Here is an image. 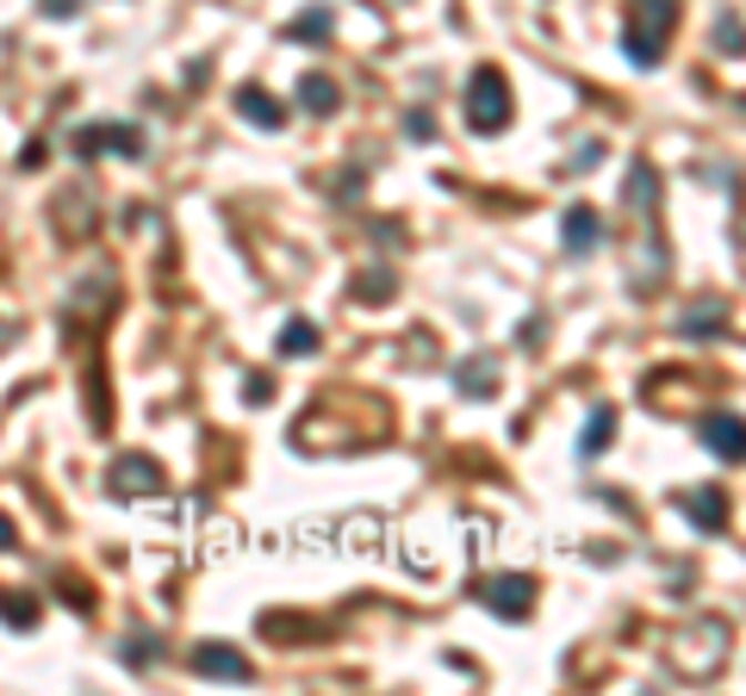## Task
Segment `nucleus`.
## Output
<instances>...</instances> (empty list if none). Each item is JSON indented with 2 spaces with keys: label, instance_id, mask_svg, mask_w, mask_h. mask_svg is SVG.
Segmentation results:
<instances>
[{
  "label": "nucleus",
  "instance_id": "obj_1",
  "mask_svg": "<svg viewBox=\"0 0 746 696\" xmlns=\"http://www.w3.org/2000/svg\"><path fill=\"white\" fill-rule=\"evenodd\" d=\"M672 19H678V0H629V25H622V57L635 69H660L672 38Z\"/></svg>",
  "mask_w": 746,
  "mask_h": 696
},
{
  "label": "nucleus",
  "instance_id": "obj_4",
  "mask_svg": "<svg viewBox=\"0 0 746 696\" xmlns=\"http://www.w3.org/2000/svg\"><path fill=\"white\" fill-rule=\"evenodd\" d=\"M479 603H486L498 622H523L529 610H535V585H529L523 572H498V579H486Z\"/></svg>",
  "mask_w": 746,
  "mask_h": 696
},
{
  "label": "nucleus",
  "instance_id": "obj_8",
  "mask_svg": "<svg viewBox=\"0 0 746 696\" xmlns=\"http://www.w3.org/2000/svg\"><path fill=\"white\" fill-rule=\"evenodd\" d=\"M678 510L691 522H697L703 535H715L722 522H728V504H722V491H709V485H691V491H678Z\"/></svg>",
  "mask_w": 746,
  "mask_h": 696
},
{
  "label": "nucleus",
  "instance_id": "obj_22",
  "mask_svg": "<svg viewBox=\"0 0 746 696\" xmlns=\"http://www.w3.org/2000/svg\"><path fill=\"white\" fill-rule=\"evenodd\" d=\"M63 603H75L81 616H94V591H88V585H75V579H63Z\"/></svg>",
  "mask_w": 746,
  "mask_h": 696
},
{
  "label": "nucleus",
  "instance_id": "obj_24",
  "mask_svg": "<svg viewBox=\"0 0 746 696\" xmlns=\"http://www.w3.org/2000/svg\"><path fill=\"white\" fill-rule=\"evenodd\" d=\"M13 541H19V535H13V516H7V510H0V554H7V547H13Z\"/></svg>",
  "mask_w": 746,
  "mask_h": 696
},
{
  "label": "nucleus",
  "instance_id": "obj_11",
  "mask_svg": "<svg viewBox=\"0 0 746 696\" xmlns=\"http://www.w3.org/2000/svg\"><path fill=\"white\" fill-rule=\"evenodd\" d=\"M454 386H461L467 398H492L498 392V361L492 355H473V361L454 367Z\"/></svg>",
  "mask_w": 746,
  "mask_h": 696
},
{
  "label": "nucleus",
  "instance_id": "obj_20",
  "mask_svg": "<svg viewBox=\"0 0 746 696\" xmlns=\"http://www.w3.org/2000/svg\"><path fill=\"white\" fill-rule=\"evenodd\" d=\"M715 50H722V57H740V13L715 19Z\"/></svg>",
  "mask_w": 746,
  "mask_h": 696
},
{
  "label": "nucleus",
  "instance_id": "obj_14",
  "mask_svg": "<svg viewBox=\"0 0 746 696\" xmlns=\"http://www.w3.org/2000/svg\"><path fill=\"white\" fill-rule=\"evenodd\" d=\"M280 355H293V361H299V355H318V324H311V317H293L280 330Z\"/></svg>",
  "mask_w": 746,
  "mask_h": 696
},
{
  "label": "nucleus",
  "instance_id": "obj_19",
  "mask_svg": "<svg viewBox=\"0 0 746 696\" xmlns=\"http://www.w3.org/2000/svg\"><path fill=\"white\" fill-rule=\"evenodd\" d=\"M286 38H293V44H299V38H330V13H324V7H305V13L286 25Z\"/></svg>",
  "mask_w": 746,
  "mask_h": 696
},
{
  "label": "nucleus",
  "instance_id": "obj_7",
  "mask_svg": "<svg viewBox=\"0 0 746 696\" xmlns=\"http://www.w3.org/2000/svg\"><path fill=\"white\" fill-rule=\"evenodd\" d=\"M697 436H703V448H709V454H722L728 467L740 460V417H734V411H709L697 423Z\"/></svg>",
  "mask_w": 746,
  "mask_h": 696
},
{
  "label": "nucleus",
  "instance_id": "obj_17",
  "mask_svg": "<svg viewBox=\"0 0 746 696\" xmlns=\"http://www.w3.org/2000/svg\"><path fill=\"white\" fill-rule=\"evenodd\" d=\"M119 659L131 665V672H143V665H156L162 659V647H156V634H131L125 647H119Z\"/></svg>",
  "mask_w": 746,
  "mask_h": 696
},
{
  "label": "nucleus",
  "instance_id": "obj_21",
  "mask_svg": "<svg viewBox=\"0 0 746 696\" xmlns=\"http://www.w3.org/2000/svg\"><path fill=\"white\" fill-rule=\"evenodd\" d=\"M355 299H392V274H361L355 280Z\"/></svg>",
  "mask_w": 746,
  "mask_h": 696
},
{
  "label": "nucleus",
  "instance_id": "obj_25",
  "mask_svg": "<svg viewBox=\"0 0 746 696\" xmlns=\"http://www.w3.org/2000/svg\"><path fill=\"white\" fill-rule=\"evenodd\" d=\"M7 330H13V324H0V348H7Z\"/></svg>",
  "mask_w": 746,
  "mask_h": 696
},
{
  "label": "nucleus",
  "instance_id": "obj_5",
  "mask_svg": "<svg viewBox=\"0 0 746 696\" xmlns=\"http://www.w3.org/2000/svg\"><path fill=\"white\" fill-rule=\"evenodd\" d=\"M106 485L119 491V498H150V491H162V467L150 454H119L112 460Z\"/></svg>",
  "mask_w": 746,
  "mask_h": 696
},
{
  "label": "nucleus",
  "instance_id": "obj_10",
  "mask_svg": "<svg viewBox=\"0 0 746 696\" xmlns=\"http://www.w3.org/2000/svg\"><path fill=\"white\" fill-rule=\"evenodd\" d=\"M560 237H566V249H597V243H604V218H597V212L591 206H572L566 218H560Z\"/></svg>",
  "mask_w": 746,
  "mask_h": 696
},
{
  "label": "nucleus",
  "instance_id": "obj_23",
  "mask_svg": "<svg viewBox=\"0 0 746 696\" xmlns=\"http://www.w3.org/2000/svg\"><path fill=\"white\" fill-rule=\"evenodd\" d=\"M405 131H411V137H436V119H429V112H411V119H405Z\"/></svg>",
  "mask_w": 746,
  "mask_h": 696
},
{
  "label": "nucleus",
  "instance_id": "obj_9",
  "mask_svg": "<svg viewBox=\"0 0 746 696\" xmlns=\"http://www.w3.org/2000/svg\"><path fill=\"white\" fill-rule=\"evenodd\" d=\"M237 112L249 119L255 131H280L286 125V106L268 94V88H237Z\"/></svg>",
  "mask_w": 746,
  "mask_h": 696
},
{
  "label": "nucleus",
  "instance_id": "obj_12",
  "mask_svg": "<svg viewBox=\"0 0 746 696\" xmlns=\"http://www.w3.org/2000/svg\"><path fill=\"white\" fill-rule=\"evenodd\" d=\"M610 429H616V411H610V405H597V411H591V423H585V436H579V454L597 460L610 448Z\"/></svg>",
  "mask_w": 746,
  "mask_h": 696
},
{
  "label": "nucleus",
  "instance_id": "obj_15",
  "mask_svg": "<svg viewBox=\"0 0 746 696\" xmlns=\"http://www.w3.org/2000/svg\"><path fill=\"white\" fill-rule=\"evenodd\" d=\"M299 106H305V112H336V106H343V100H336V81L305 75V81H299Z\"/></svg>",
  "mask_w": 746,
  "mask_h": 696
},
{
  "label": "nucleus",
  "instance_id": "obj_2",
  "mask_svg": "<svg viewBox=\"0 0 746 696\" xmlns=\"http://www.w3.org/2000/svg\"><path fill=\"white\" fill-rule=\"evenodd\" d=\"M510 81L504 69H473V81H467V125L479 131V137H498V131L510 125Z\"/></svg>",
  "mask_w": 746,
  "mask_h": 696
},
{
  "label": "nucleus",
  "instance_id": "obj_3",
  "mask_svg": "<svg viewBox=\"0 0 746 696\" xmlns=\"http://www.w3.org/2000/svg\"><path fill=\"white\" fill-rule=\"evenodd\" d=\"M69 143H75V156L112 150V156H125V162H143V125H119V119H106V125H81Z\"/></svg>",
  "mask_w": 746,
  "mask_h": 696
},
{
  "label": "nucleus",
  "instance_id": "obj_6",
  "mask_svg": "<svg viewBox=\"0 0 746 696\" xmlns=\"http://www.w3.org/2000/svg\"><path fill=\"white\" fill-rule=\"evenodd\" d=\"M193 672H200V678H231V684H243V678H249V659H243L237 647H218V641H206V647H193Z\"/></svg>",
  "mask_w": 746,
  "mask_h": 696
},
{
  "label": "nucleus",
  "instance_id": "obj_13",
  "mask_svg": "<svg viewBox=\"0 0 746 696\" xmlns=\"http://www.w3.org/2000/svg\"><path fill=\"white\" fill-rule=\"evenodd\" d=\"M38 616H44V610H38L32 591H25V597H19V591H0V622H7V628H38Z\"/></svg>",
  "mask_w": 746,
  "mask_h": 696
},
{
  "label": "nucleus",
  "instance_id": "obj_18",
  "mask_svg": "<svg viewBox=\"0 0 746 696\" xmlns=\"http://www.w3.org/2000/svg\"><path fill=\"white\" fill-rule=\"evenodd\" d=\"M715 324H722V299H703L697 311H684V317H678V330H684V336H709Z\"/></svg>",
  "mask_w": 746,
  "mask_h": 696
},
{
  "label": "nucleus",
  "instance_id": "obj_16",
  "mask_svg": "<svg viewBox=\"0 0 746 696\" xmlns=\"http://www.w3.org/2000/svg\"><path fill=\"white\" fill-rule=\"evenodd\" d=\"M629 206H635V212H653V206H660V174H653L647 162H635V181H629Z\"/></svg>",
  "mask_w": 746,
  "mask_h": 696
}]
</instances>
